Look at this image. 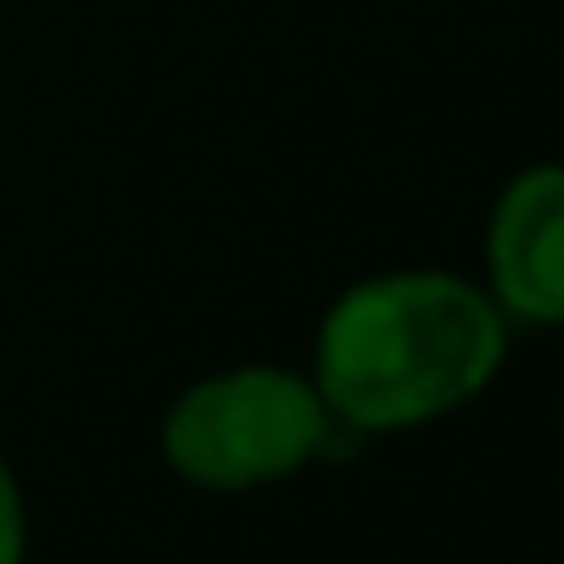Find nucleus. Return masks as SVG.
Segmentation results:
<instances>
[{
	"instance_id": "1",
	"label": "nucleus",
	"mask_w": 564,
	"mask_h": 564,
	"mask_svg": "<svg viewBox=\"0 0 564 564\" xmlns=\"http://www.w3.org/2000/svg\"><path fill=\"white\" fill-rule=\"evenodd\" d=\"M510 322L479 280L443 268H394L352 280L316 322L310 382L334 425L401 437L437 425L498 382Z\"/></svg>"
},
{
	"instance_id": "2",
	"label": "nucleus",
	"mask_w": 564,
	"mask_h": 564,
	"mask_svg": "<svg viewBox=\"0 0 564 564\" xmlns=\"http://www.w3.org/2000/svg\"><path fill=\"white\" fill-rule=\"evenodd\" d=\"M340 437L310 370L231 365L188 382L159 425V455L195 491H261L304 474Z\"/></svg>"
},
{
	"instance_id": "3",
	"label": "nucleus",
	"mask_w": 564,
	"mask_h": 564,
	"mask_svg": "<svg viewBox=\"0 0 564 564\" xmlns=\"http://www.w3.org/2000/svg\"><path fill=\"white\" fill-rule=\"evenodd\" d=\"M486 297L510 328H564V164H522L486 213Z\"/></svg>"
},
{
	"instance_id": "4",
	"label": "nucleus",
	"mask_w": 564,
	"mask_h": 564,
	"mask_svg": "<svg viewBox=\"0 0 564 564\" xmlns=\"http://www.w3.org/2000/svg\"><path fill=\"white\" fill-rule=\"evenodd\" d=\"M31 552V510H25V486H19L13 462L0 449V564H25Z\"/></svg>"
}]
</instances>
